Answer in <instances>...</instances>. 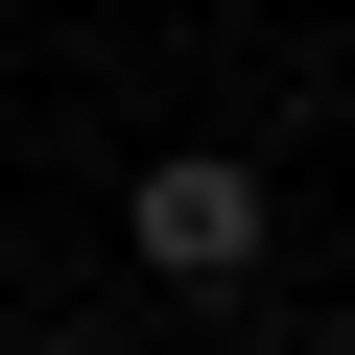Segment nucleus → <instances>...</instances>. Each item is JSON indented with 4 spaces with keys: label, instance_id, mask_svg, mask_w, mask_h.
<instances>
[{
    "label": "nucleus",
    "instance_id": "f257e3e1",
    "mask_svg": "<svg viewBox=\"0 0 355 355\" xmlns=\"http://www.w3.org/2000/svg\"><path fill=\"white\" fill-rule=\"evenodd\" d=\"M119 237H142V284H237L261 261V166L237 142H166L142 190H119Z\"/></svg>",
    "mask_w": 355,
    "mask_h": 355
},
{
    "label": "nucleus",
    "instance_id": "f03ea898",
    "mask_svg": "<svg viewBox=\"0 0 355 355\" xmlns=\"http://www.w3.org/2000/svg\"><path fill=\"white\" fill-rule=\"evenodd\" d=\"M0 355H24V331H0Z\"/></svg>",
    "mask_w": 355,
    "mask_h": 355
}]
</instances>
